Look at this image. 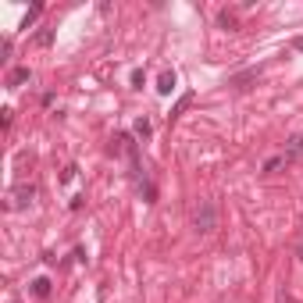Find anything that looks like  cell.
<instances>
[{
  "instance_id": "7",
  "label": "cell",
  "mask_w": 303,
  "mask_h": 303,
  "mask_svg": "<svg viewBox=\"0 0 303 303\" xmlns=\"http://www.w3.org/2000/svg\"><path fill=\"white\" fill-rule=\"evenodd\" d=\"M218 22H221V29H229V32H236V29H239V15H236V11H221V15H218Z\"/></svg>"
},
{
  "instance_id": "16",
  "label": "cell",
  "mask_w": 303,
  "mask_h": 303,
  "mask_svg": "<svg viewBox=\"0 0 303 303\" xmlns=\"http://www.w3.org/2000/svg\"><path fill=\"white\" fill-rule=\"evenodd\" d=\"M292 50H299V54H303V36H296V40H292Z\"/></svg>"
},
{
  "instance_id": "17",
  "label": "cell",
  "mask_w": 303,
  "mask_h": 303,
  "mask_svg": "<svg viewBox=\"0 0 303 303\" xmlns=\"http://www.w3.org/2000/svg\"><path fill=\"white\" fill-rule=\"evenodd\" d=\"M278 303H292V296H289V292L282 289V292H278Z\"/></svg>"
},
{
  "instance_id": "13",
  "label": "cell",
  "mask_w": 303,
  "mask_h": 303,
  "mask_svg": "<svg viewBox=\"0 0 303 303\" xmlns=\"http://www.w3.org/2000/svg\"><path fill=\"white\" fill-rule=\"evenodd\" d=\"M143 79H146L143 68H136V71H132V89H143Z\"/></svg>"
},
{
  "instance_id": "14",
  "label": "cell",
  "mask_w": 303,
  "mask_h": 303,
  "mask_svg": "<svg viewBox=\"0 0 303 303\" xmlns=\"http://www.w3.org/2000/svg\"><path fill=\"white\" fill-rule=\"evenodd\" d=\"M282 164H285V157H271V161H268V164H264V171H278V168H282Z\"/></svg>"
},
{
  "instance_id": "19",
  "label": "cell",
  "mask_w": 303,
  "mask_h": 303,
  "mask_svg": "<svg viewBox=\"0 0 303 303\" xmlns=\"http://www.w3.org/2000/svg\"><path fill=\"white\" fill-rule=\"evenodd\" d=\"M8 303H18V299H15V296H11V299H8Z\"/></svg>"
},
{
  "instance_id": "9",
  "label": "cell",
  "mask_w": 303,
  "mask_h": 303,
  "mask_svg": "<svg viewBox=\"0 0 303 303\" xmlns=\"http://www.w3.org/2000/svg\"><path fill=\"white\" fill-rule=\"evenodd\" d=\"M47 292H50V278H36V282H32V296H40V299H43Z\"/></svg>"
},
{
  "instance_id": "11",
  "label": "cell",
  "mask_w": 303,
  "mask_h": 303,
  "mask_svg": "<svg viewBox=\"0 0 303 303\" xmlns=\"http://www.w3.org/2000/svg\"><path fill=\"white\" fill-rule=\"evenodd\" d=\"M50 40H54V29H43V32H36V47H50Z\"/></svg>"
},
{
  "instance_id": "4",
  "label": "cell",
  "mask_w": 303,
  "mask_h": 303,
  "mask_svg": "<svg viewBox=\"0 0 303 303\" xmlns=\"http://www.w3.org/2000/svg\"><path fill=\"white\" fill-rule=\"evenodd\" d=\"M282 157H285V164L296 161V157H303V136H292V139H289V150H285Z\"/></svg>"
},
{
  "instance_id": "10",
  "label": "cell",
  "mask_w": 303,
  "mask_h": 303,
  "mask_svg": "<svg viewBox=\"0 0 303 303\" xmlns=\"http://www.w3.org/2000/svg\"><path fill=\"white\" fill-rule=\"evenodd\" d=\"M40 15H43V4H32V8H29V15L22 18V29H29V25H32L36 18H40Z\"/></svg>"
},
{
  "instance_id": "5",
  "label": "cell",
  "mask_w": 303,
  "mask_h": 303,
  "mask_svg": "<svg viewBox=\"0 0 303 303\" xmlns=\"http://www.w3.org/2000/svg\"><path fill=\"white\" fill-rule=\"evenodd\" d=\"M29 79H32V71H29V68H15V71L8 75V86H11V89H18V86H22V82H29Z\"/></svg>"
},
{
  "instance_id": "15",
  "label": "cell",
  "mask_w": 303,
  "mask_h": 303,
  "mask_svg": "<svg viewBox=\"0 0 303 303\" xmlns=\"http://www.w3.org/2000/svg\"><path fill=\"white\" fill-rule=\"evenodd\" d=\"M75 171H79V168H75V164H68V168H64V171H61V182H64V185H68V182H71V178H75Z\"/></svg>"
},
{
  "instance_id": "12",
  "label": "cell",
  "mask_w": 303,
  "mask_h": 303,
  "mask_svg": "<svg viewBox=\"0 0 303 303\" xmlns=\"http://www.w3.org/2000/svg\"><path fill=\"white\" fill-rule=\"evenodd\" d=\"M150 132H154V125H150L146 118H139V122H136V136H143V139H146Z\"/></svg>"
},
{
  "instance_id": "6",
  "label": "cell",
  "mask_w": 303,
  "mask_h": 303,
  "mask_svg": "<svg viewBox=\"0 0 303 303\" xmlns=\"http://www.w3.org/2000/svg\"><path fill=\"white\" fill-rule=\"evenodd\" d=\"M257 75H260L257 68H253V71H243V75H232V79H229V86H236V89H246V82H253Z\"/></svg>"
},
{
  "instance_id": "8",
  "label": "cell",
  "mask_w": 303,
  "mask_h": 303,
  "mask_svg": "<svg viewBox=\"0 0 303 303\" xmlns=\"http://www.w3.org/2000/svg\"><path fill=\"white\" fill-rule=\"evenodd\" d=\"M189 104H193V93H185V96H182V100H178V104H175V107H171V115H168V118H171V122H175V118H178V115H182V111H185V107H189Z\"/></svg>"
},
{
  "instance_id": "1",
  "label": "cell",
  "mask_w": 303,
  "mask_h": 303,
  "mask_svg": "<svg viewBox=\"0 0 303 303\" xmlns=\"http://www.w3.org/2000/svg\"><path fill=\"white\" fill-rule=\"evenodd\" d=\"M193 229H196V236H211L218 229V204L214 200H200V207L193 214Z\"/></svg>"
},
{
  "instance_id": "3",
  "label": "cell",
  "mask_w": 303,
  "mask_h": 303,
  "mask_svg": "<svg viewBox=\"0 0 303 303\" xmlns=\"http://www.w3.org/2000/svg\"><path fill=\"white\" fill-rule=\"evenodd\" d=\"M175 86H178L175 71H161V79H157V93H161V96H171V93H175Z\"/></svg>"
},
{
  "instance_id": "18",
  "label": "cell",
  "mask_w": 303,
  "mask_h": 303,
  "mask_svg": "<svg viewBox=\"0 0 303 303\" xmlns=\"http://www.w3.org/2000/svg\"><path fill=\"white\" fill-rule=\"evenodd\" d=\"M296 257H299V260H303V239H299V246H296Z\"/></svg>"
},
{
  "instance_id": "2",
  "label": "cell",
  "mask_w": 303,
  "mask_h": 303,
  "mask_svg": "<svg viewBox=\"0 0 303 303\" xmlns=\"http://www.w3.org/2000/svg\"><path fill=\"white\" fill-rule=\"evenodd\" d=\"M32 196H36V185L32 182H22V185H15L11 193H8V211H22V207H29L32 204Z\"/></svg>"
}]
</instances>
